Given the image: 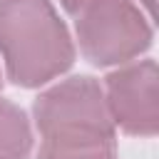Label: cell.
I'll return each instance as SVG.
<instances>
[{
	"label": "cell",
	"mask_w": 159,
	"mask_h": 159,
	"mask_svg": "<svg viewBox=\"0 0 159 159\" xmlns=\"http://www.w3.org/2000/svg\"><path fill=\"white\" fill-rule=\"evenodd\" d=\"M0 57L7 80L32 89L72 67L75 42L50 0H0Z\"/></svg>",
	"instance_id": "6da1fadb"
},
{
	"label": "cell",
	"mask_w": 159,
	"mask_h": 159,
	"mask_svg": "<svg viewBox=\"0 0 159 159\" xmlns=\"http://www.w3.org/2000/svg\"><path fill=\"white\" fill-rule=\"evenodd\" d=\"M75 35L82 57L94 67L134 62L152 47V20L134 0H92L77 12Z\"/></svg>",
	"instance_id": "7a4b0ae2"
},
{
	"label": "cell",
	"mask_w": 159,
	"mask_h": 159,
	"mask_svg": "<svg viewBox=\"0 0 159 159\" xmlns=\"http://www.w3.org/2000/svg\"><path fill=\"white\" fill-rule=\"evenodd\" d=\"M32 119L42 137L55 134H114L102 84L89 75L67 77L32 104Z\"/></svg>",
	"instance_id": "3957f363"
},
{
	"label": "cell",
	"mask_w": 159,
	"mask_h": 159,
	"mask_svg": "<svg viewBox=\"0 0 159 159\" xmlns=\"http://www.w3.org/2000/svg\"><path fill=\"white\" fill-rule=\"evenodd\" d=\"M104 102L114 129L132 137H154L159 129V70L154 60L119 65L104 77Z\"/></svg>",
	"instance_id": "277c9868"
},
{
	"label": "cell",
	"mask_w": 159,
	"mask_h": 159,
	"mask_svg": "<svg viewBox=\"0 0 159 159\" xmlns=\"http://www.w3.org/2000/svg\"><path fill=\"white\" fill-rule=\"evenodd\" d=\"M37 159H117V142L114 134L42 137Z\"/></svg>",
	"instance_id": "5b68a950"
},
{
	"label": "cell",
	"mask_w": 159,
	"mask_h": 159,
	"mask_svg": "<svg viewBox=\"0 0 159 159\" xmlns=\"http://www.w3.org/2000/svg\"><path fill=\"white\" fill-rule=\"evenodd\" d=\"M32 152V129L27 114L0 99V159H27Z\"/></svg>",
	"instance_id": "8992f818"
},
{
	"label": "cell",
	"mask_w": 159,
	"mask_h": 159,
	"mask_svg": "<svg viewBox=\"0 0 159 159\" xmlns=\"http://www.w3.org/2000/svg\"><path fill=\"white\" fill-rule=\"evenodd\" d=\"M89 2H92V0H60V5H62L67 12H72V15H77V12H80L84 5H89Z\"/></svg>",
	"instance_id": "52a82bcc"
},
{
	"label": "cell",
	"mask_w": 159,
	"mask_h": 159,
	"mask_svg": "<svg viewBox=\"0 0 159 159\" xmlns=\"http://www.w3.org/2000/svg\"><path fill=\"white\" fill-rule=\"evenodd\" d=\"M137 5H139V7H142V10H144V15H147V17H149V20H152V17H154V5H157V0H139V2H137Z\"/></svg>",
	"instance_id": "ba28073f"
},
{
	"label": "cell",
	"mask_w": 159,
	"mask_h": 159,
	"mask_svg": "<svg viewBox=\"0 0 159 159\" xmlns=\"http://www.w3.org/2000/svg\"><path fill=\"white\" fill-rule=\"evenodd\" d=\"M0 89H2V72H0Z\"/></svg>",
	"instance_id": "9c48e42d"
}]
</instances>
